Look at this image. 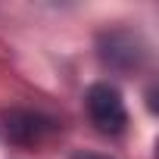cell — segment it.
<instances>
[{"label": "cell", "instance_id": "cell-3", "mask_svg": "<svg viewBox=\"0 0 159 159\" xmlns=\"http://www.w3.org/2000/svg\"><path fill=\"white\" fill-rule=\"evenodd\" d=\"M50 128H53L50 119H44V116H38V112H28V109L7 116V131H10V137L19 140V143H38Z\"/></svg>", "mask_w": 159, "mask_h": 159}, {"label": "cell", "instance_id": "cell-1", "mask_svg": "<svg viewBox=\"0 0 159 159\" xmlns=\"http://www.w3.org/2000/svg\"><path fill=\"white\" fill-rule=\"evenodd\" d=\"M84 106H88V116H91V122H94V128L100 134L116 137V134H122L128 128L125 100H122V94L112 84H106V81L91 84L88 88V97H84Z\"/></svg>", "mask_w": 159, "mask_h": 159}, {"label": "cell", "instance_id": "cell-4", "mask_svg": "<svg viewBox=\"0 0 159 159\" xmlns=\"http://www.w3.org/2000/svg\"><path fill=\"white\" fill-rule=\"evenodd\" d=\"M75 159H109V156H100V153H81V156H75Z\"/></svg>", "mask_w": 159, "mask_h": 159}, {"label": "cell", "instance_id": "cell-2", "mask_svg": "<svg viewBox=\"0 0 159 159\" xmlns=\"http://www.w3.org/2000/svg\"><path fill=\"white\" fill-rule=\"evenodd\" d=\"M100 56L112 69H134L143 62V44L131 31H106L100 41Z\"/></svg>", "mask_w": 159, "mask_h": 159}]
</instances>
